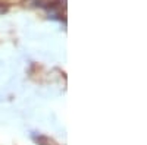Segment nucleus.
I'll use <instances>...</instances> for the list:
<instances>
[{"mask_svg":"<svg viewBox=\"0 0 147 145\" xmlns=\"http://www.w3.org/2000/svg\"><path fill=\"white\" fill-rule=\"evenodd\" d=\"M34 141L38 144V145H57L53 139H50L49 136L44 135H38V136H34Z\"/></svg>","mask_w":147,"mask_h":145,"instance_id":"nucleus-1","label":"nucleus"}]
</instances>
